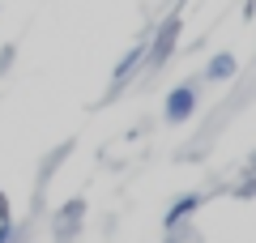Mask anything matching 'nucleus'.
Returning a JSON list of instances; mask_svg holds the SVG:
<instances>
[{
  "instance_id": "obj_1",
  "label": "nucleus",
  "mask_w": 256,
  "mask_h": 243,
  "mask_svg": "<svg viewBox=\"0 0 256 243\" xmlns=\"http://www.w3.org/2000/svg\"><path fill=\"white\" fill-rule=\"evenodd\" d=\"M180 34H184V22H180V9H175L146 34V72H158L166 60H171L175 47H180Z\"/></svg>"
},
{
  "instance_id": "obj_2",
  "label": "nucleus",
  "mask_w": 256,
  "mask_h": 243,
  "mask_svg": "<svg viewBox=\"0 0 256 243\" xmlns=\"http://www.w3.org/2000/svg\"><path fill=\"white\" fill-rule=\"evenodd\" d=\"M196 111H201V81H180V86L166 90V98H162V120H166L171 128L188 124Z\"/></svg>"
},
{
  "instance_id": "obj_3",
  "label": "nucleus",
  "mask_w": 256,
  "mask_h": 243,
  "mask_svg": "<svg viewBox=\"0 0 256 243\" xmlns=\"http://www.w3.org/2000/svg\"><path fill=\"white\" fill-rule=\"evenodd\" d=\"M141 68H146V34H141V43H132V47H128V52L116 60V68H111V81H107V102H111V98H120V94L132 86V77H137Z\"/></svg>"
},
{
  "instance_id": "obj_4",
  "label": "nucleus",
  "mask_w": 256,
  "mask_h": 243,
  "mask_svg": "<svg viewBox=\"0 0 256 243\" xmlns=\"http://www.w3.org/2000/svg\"><path fill=\"white\" fill-rule=\"evenodd\" d=\"M82 222H86V200H82V196L64 200V205H60V214H56V239H60V243H68L77 230H82Z\"/></svg>"
},
{
  "instance_id": "obj_5",
  "label": "nucleus",
  "mask_w": 256,
  "mask_h": 243,
  "mask_svg": "<svg viewBox=\"0 0 256 243\" xmlns=\"http://www.w3.org/2000/svg\"><path fill=\"white\" fill-rule=\"evenodd\" d=\"M235 72H239L235 56H230V52H214L210 60H205V68H201V81H210V86H226Z\"/></svg>"
},
{
  "instance_id": "obj_6",
  "label": "nucleus",
  "mask_w": 256,
  "mask_h": 243,
  "mask_svg": "<svg viewBox=\"0 0 256 243\" xmlns=\"http://www.w3.org/2000/svg\"><path fill=\"white\" fill-rule=\"evenodd\" d=\"M201 205H205V196H201V192H184V196H175V200H171V209L162 214V230H171V226L188 222V218L196 214Z\"/></svg>"
},
{
  "instance_id": "obj_7",
  "label": "nucleus",
  "mask_w": 256,
  "mask_h": 243,
  "mask_svg": "<svg viewBox=\"0 0 256 243\" xmlns=\"http://www.w3.org/2000/svg\"><path fill=\"white\" fill-rule=\"evenodd\" d=\"M68 154H73V141H64V145H56V150L47 154V162H43V175H38V188H34V200L43 196V188H47V184H52V175H56V166H60V162L68 158Z\"/></svg>"
},
{
  "instance_id": "obj_8",
  "label": "nucleus",
  "mask_w": 256,
  "mask_h": 243,
  "mask_svg": "<svg viewBox=\"0 0 256 243\" xmlns=\"http://www.w3.org/2000/svg\"><path fill=\"white\" fill-rule=\"evenodd\" d=\"M201 239V234L192 230L188 222H180V226H171V230H166V243H196Z\"/></svg>"
},
{
  "instance_id": "obj_9",
  "label": "nucleus",
  "mask_w": 256,
  "mask_h": 243,
  "mask_svg": "<svg viewBox=\"0 0 256 243\" xmlns=\"http://www.w3.org/2000/svg\"><path fill=\"white\" fill-rule=\"evenodd\" d=\"M13 64H18V47H13V43H4V47H0V77H9V72H13Z\"/></svg>"
},
{
  "instance_id": "obj_10",
  "label": "nucleus",
  "mask_w": 256,
  "mask_h": 243,
  "mask_svg": "<svg viewBox=\"0 0 256 243\" xmlns=\"http://www.w3.org/2000/svg\"><path fill=\"white\" fill-rule=\"evenodd\" d=\"M0 222H13V205H9V196L0 192Z\"/></svg>"
},
{
  "instance_id": "obj_11",
  "label": "nucleus",
  "mask_w": 256,
  "mask_h": 243,
  "mask_svg": "<svg viewBox=\"0 0 256 243\" xmlns=\"http://www.w3.org/2000/svg\"><path fill=\"white\" fill-rule=\"evenodd\" d=\"M22 243H26V239H22Z\"/></svg>"
}]
</instances>
